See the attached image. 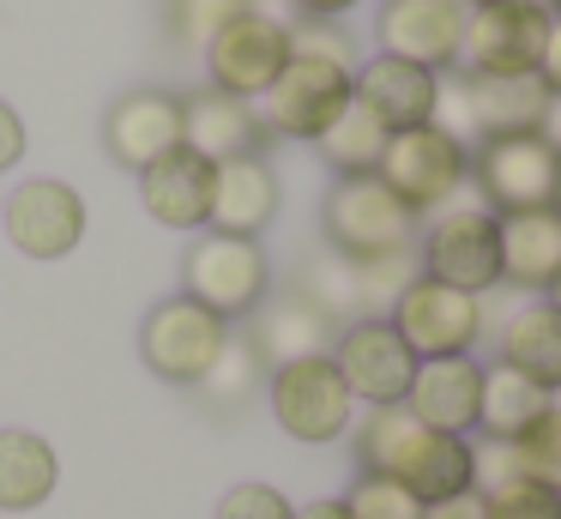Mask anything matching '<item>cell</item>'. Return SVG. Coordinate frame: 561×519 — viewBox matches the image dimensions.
Masks as SVG:
<instances>
[{
	"instance_id": "1",
	"label": "cell",
	"mask_w": 561,
	"mask_h": 519,
	"mask_svg": "<svg viewBox=\"0 0 561 519\" xmlns=\"http://www.w3.org/2000/svg\"><path fill=\"white\" fill-rule=\"evenodd\" d=\"M356 471L392 477L416 501H447L471 489V435H440L404 405H368L356 422Z\"/></svg>"
},
{
	"instance_id": "2",
	"label": "cell",
	"mask_w": 561,
	"mask_h": 519,
	"mask_svg": "<svg viewBox=\"0 0 561 519\" xmlns=\"http://www.w3.org/2000/svg\"><path fill=\"white\" fill-rule=\"evenodd\" d=\"M320 229H327L332 253H344V260H375V253L416 248L423 217L380 176H339L327 188V205H320Z\"/></svg>"
},
{
	"instance_id": "3",
	"label": "cell",
	"mask_w": 561,
	"mask_h": 519,
	"mask_svg": "<svg viewBox=\"0 0 561 519\" xmlns=\"http://www.w3.org/2000/svg\"><path fill=\"white\" fill-rule=\"evenodd\" d=\"M416 260L428 278L453 290L489 296L501 290V224L483 200H447L440 212H428V224L416 229Z\"/></svg>"
},
{
	"instance_id": "4",
	"label": "cell",
	"mask_w": 561,
	"mask_h": 519,
	"mask_svg": "<svg viewBox=\"0 0 561 519\" xmlns=\"http://www.w3.org/2000/svg\"><path fill=\"white\" fill-rule=\"evenodd\" d=\"M182 296L211 308L218 320H248L260 302L272 296V260L254 236H224L206 229L194 248L182 253Z\"/></svg>"
},
{
	"instance_id": "5",
	"label": "cell",
	"mask_w": 561,
	"mask_h": 519,
	"mask_svg": "<svg viewBox=\"0 0 561 519\" xmlns=\"http://www.w3.org/2000/svg\"><path fill=\"white\" fill-rule=\"evenodd\" d=\"M236 326L218 320L211 308H199L194 296H163L158 308L146 314V326H139V357H146V369L158 374V381L170 386H199L211 374V362L224 357V345H230Z\"/></svg>"
},
{
	"instance_id": "6",
	"label": "cell",
	"mask_w": 561,
	"mask_h": 519,
	"mask_svg": "<svg viewBox=\"0 0 561 519\" xmlns=\"http://www.w3.org/2000/svg\"><path fill=\"white\" fill-rule=\"evenodd\" d=\"M561 151L543 133H501V139L471 145V188L489 212H543L556 205Z\"/></svg>"
},
{
	"instance_id": "7",
	"label": "cell",
	"mask_w": 561,
	"mask_h": 519,
	"mask_svg": "<svg viewBox=\"0 0 561 519\" xmlns=\"http://www.w3.org/2000/svg\"><path fill=\"white\" fill-rule=\"evenodd\" d=\"M351 79H356V72L332 67V60L290 55V60H284V72L266 84V97H254L260 133H266V139H308V145H314L320 133L344 115V103L356 97Z\"/></svg>"
},
{
	"instance_id": "8",
	"label": "cell",
	"mask_w": 561,
	"mask_h": 519,
	"mask_svg": "<svg viewBox=\"0 0 561 519\" xmlns=\"http://www.w3.org/2000/svg\"><path fill=\"white\" fill-rule=\"evenodd\" d=\"M375 176L387 181L416 217H428V212H440L447 200L465 193V181H471V151H465L453 133H440L435 121H423V127L392 133Z\"/></svg>"
},
{
	"instance_id": "9",
	"label": "cell",
	"mask_w": 561,
	"mask_h": 519,
	"mask_svg": "<svg viewBox=\"0 0 561 519\" xmlns=\"http://www.w3.org/2000/svg\"><path fill=\"white\" fill-rule=\"evenodd\" d=\"M266 398H272L278 429L308 441V447L339 441L356 422V398L344 386V374L332 369V350L327 357H302V362H284V369H266Z\"/></svg>"
},
{
	"instance_id": "10",
	"label": "cell",
	"mask_w": 561,
	"mask_h": 519,
	"mask_svg": "<svg viewBox=\"0 0 561 519\" xmlns=\"http://www.w3.org/2000/svg\"><path fill=\"white\" fill-rule=\"evenodd\" d=\"M387 320H392V332L411 345L416 362H428V357H471L477 338L489 332V302L423 272L399 302H392Z\"/></svg>"
},
{
	"instance_id": "11",
	"label": "cell",
	"mask_w": 561,
	"mask_h": 519,
	"mask_svg": "<svg viewBox=\"0 0 561 519\" xmlns=\"http://www.w3.org/2000/svg\"><path fill=\"white\" fill-rule=\"evenodd\" d=\"M556 12L543 0H489L465 12V43H459V72L507 79V72H537L549 43Z\"/></svg>"
},
{
	"instance_id": "12",
	"label": "cell",
	"mask_w": 561,
	"mask_h": 519,
	"mask_svg": "<svg viewBox=\"0 0 561 519\" xmlns=\"http://www.w3.org/2000/svg\"><path fill=\"white\" fill-rule=\"evenodd\" d=\"M0 224H7V241L25 260H67L85 241V200L67 181L37 176L19 181V193L0 200Z\"/></svg>"
},
{
	"instance_id": "13",
	"label": "cell",
	"mask_w": 561,
	"mask_h": 519,
	"mask_svg": "<svg viewBox=\"0 0 561 519\" xmlns=\"http://www.w3.org/2000/svg\"><path fill=\"white\" fill-rule=\"evenodd\" d=\"M284 60H290V31L260 19V12H236V19H224L206 43V72H211L206 84L254 103V97H266V84L284 72Z\"/></svg>"
},
{
	"instance_id": "14",
	"label": "cell",
	"mask_w": 561,
	"mask_h": 519,
	"mask_svg": "<svg viewBox=\"0 0 561 519\" xmlns=\"http://www.w3.org/2000/svg\"><path fill=\"white\" fill-rule=\"evenodd\" d=\"M332 369L344 374L356 405H404L416 357H411V345L392 332V320H351L332 338Z\"/></svg>"
},
{
	"instance_id": "15",
	"label": "cell",
	"mask_w": 561,
	"mask_h": 519,
	"mask_svg": "<svg viewBox=\"0 0 561 519\" xmlns=\"http://www.w3.org/2000/svg\"><path fill=\"white\" fill-rule=\"evenodd\" d=\"M380 55L411 60L428 72H453L459 67V43H465V7L459 0H380Z\"/></svg>"
},
{
	"instance_id": "16",
	"label": "cell",
	"mask_w": 561,
	"mask_h": 519,
	"mask_svg": "<svg viewBox=\"0 0 561 519\" xmlns=\"http://www.w3.org/2000/svg\"><path fill=\"white\" fill-rule=\"evenodd\" d=\"M175 145H182V97L175 91H127L103 115V151L134 176Z\"/></svg>"
},
{
	"instance_id": "17",
	"label": "cell",
	"mask_w": 561,
	"mask_h": 519,
	"mask_svg": "<svg viewBox=\"0 0 561 519\" xmlns=\"http://www.w3.org/2000/svg\"><path fill=\"white\" fill-rule=\"evenodd\" d=\"M211 181H218V163H206L199 151L175 145L158 163L139 169V200H146V212L163 229H206L211 224Z\"/></svg>"
},
{
	"instance_id": "18",
	"label": "cell",
	"mask_w": 561,
	"mask_h": 519,
	"mask_svg": "<svg viewBox=\"0 0 561 519\" xmlns=\"http://www.w3.org/2000/svg\"><path fill=\"white\" fill-rule=\"evenodd\" d=\"M477 405H483V362L477 357H428L416 362L404 410L423 417L440 435H471L477 429Z\"/></svg>"
},
{
	"instance_id": "19",
	"label": "cell",
	"mask_w": 561,
	"mask_h": 519,
	"mask_svg": "<svg viewBox=\"0 0 561 519\" xmlns=\"http://www.w3.org/2000/svg\"><path fill=\"white\" fill-rule=\"evenodd\" d=\"M351 91H356V103H363L387 133H404V127L435 121L440 72L411 67V60H392V55H375V60H363V67H356Z\"/></svg>"
},
{
	"instance_id": "20",
	"label": "cell",
	"mask_w": 561,
	"mask_h": 519,
	"mask_svg": "<svg viewBox=\"0 0 561 519\" xmlns=\"http://www.w3.org/2000/svg\"><path fill=\"white\" fill-rule=\"evenodd\" d=\"M182 145L199 151L206 163H230L242 151H260L266 133H260L254 103L218 91V84H199L194 97H182Z\"/></svg>"
},
{
	"instance_id": "21",
	"label": "cell",
	"mask_w": 561,
	"mask_h": 519,
	"mask_svg": "<svg viewBox=\"0 0 561 519\" xmlns=\"http://www.w3.org/2000/svg\"><path fill=\"white\" fill-rule=\"evenodd\" d=\"M501 362L537 381L543 393H561V308L549 296H519L495 326Z\"/></svg>"
},
{
	"instance_id": "22",
	"label": "cell",
	"mask_w": 561,
	"mask_h": 519,
	"mask_svg": "<svg viewBox=\"0 0 561 519\" xmlns=\"http://www.w3.org/2000/svg\"><path fill=\"white\" fill-rule=\"evenodd\" d=\"M278 217V169L266 163V151H242L230 163H218V181H211V224L224 236H254Z\"/></svg>"
},
{
	"instance_id": "23",
	"label": "cell",
	"mask_w": 561,
	"mask_h": 519,
	"mask_svg": "<svg viewBox=\"0 0 561 519\" xmlns=\"http://www.w3.org/2000/svg\"><path fill=\"white\" fill-rule=\"evenodd\" d=\"M248 338H254L266 369H284V362H302V357H327L339 326H332L302 290H278V296H266L254 308V332Z\"/></svg>"
},
{
	"instance_id": "24",
	"label": "cell",
	"mask_w": 561,
	"mask_h": 519,
	"mask_svg": "<svg viewBox=\"0 0 561 519\" xmlns=\"http://www.w3.org/2000/svg\"><path fill=\"white\" fill-rule=\"evenodd\" d=\"M501 284L507 290H537L543 296L561 272V212H501Z\"/></svg>"
},
{
	"instance_id": "25",
	"label": "cell",
	"mask_w": 561,
	"mask_h": 519,
	"mask_svg": "<svg viewBox=\"0 0 561 519\" xmlns=\"http://www.w3.org/2000/svg\"><path fill=\"white\" fill-rule=\"evenodd\" d=\"M465 91H471V121H477V145L501 139V133H537L549 109V84L537 72H507V79H483V72H465Z\"/></svg>"
},
{
	"instance_id": "26",
	"label": "cell",
	"mask_w": 561,
	"mask_h": 519,
	"mask_svg": "<svg viewBox=\"0 0 561 519\" xmlns=\"http://www.w3.org/2000/svg\"><path fill=\"white\" fill-rule=\"evenodd\" d=\"M61 483V459L43 435L31 429H0V514H31L43 507Z\"/></svg>"
},
{
	"instance_id": "27",
	"label": "cell",
	"mask_w": 561,
	"mask_h": 519,
	"mask_svg": "<svg viewBox=\"0 0 561 519\" xmlns=\"http://www.w3.org/2000/svg\"><path fill=\"white\" fill-rule=\"evenodd\" d=\"M556 405V393H543L537 381H525L507 362H483V405H477V435H495V441H513L531 417Z\"/></svg>"
},
{
	"instance_id": "28",
	"label": "cell",
	"mask_w": 561,
	"mask_h": 519,
	"mask_svg": "<svg viewBox=\"0 0 561 519\" xmlns=\"http://www.w3.org/2000/svg\"><path fill=\"white\" fill-rule=\"evenodd\" d=\"M387 139H392V133L380 127V121L351 97V103H344V115L314 139V151L332 163V176H375V169H380V151H387Z\"/></svg>"
},
{
	"instance_id": "29",
	"label": "cell",
	"mask_w": 561,
	"mask_h": 519,
	"mask_svg": "<svg viewBox=\"0 0 561 519\" xmlns=\"http://www.w3.org/2000/svg\"><path fill=\"white\" fill-rule=\"evenodd\" d=\"M290 290H302L308 302H314L320 314H327L332 326H351V320H363V302H356V266L344 260V253H314V260L296 272V284Z\"/></svg>"
},
{
	"instance_id": "30",
	"label": "cell",
	"mask_w": 561,
	"mask_h": 519,
	"mask_svg": "<svg viewBox=\"0 0 561 519\" xmlns=\"http://www.w3.org/2000/svg\"><path fill=\"white\" fill-rule=\"evenodd\" d=\"M356 266V302H363V320H387L392 302L423 278V260L416 248H399V253H375V260H351Z\"/></svg>"
},
{
	"instance_id": "31",
	"label": "cell",
	"mask_w": 561,
	"mask_h": 519,
	"mask_svg": "<svg viewBox=\"0 0 561 519\" xmlns=\"http://www.w3.org/2000/svg\"><path fill=\"white\" fill-rule=\"evenodd\" d=\"M260 374H266V362H260L254 338L230 332V345H224V357L211 362V374L199 381V393H206L211 405H242V398L260 386Z\"/></svg>"
},
{
	"instance_id": "32",
	"label": "cell",
	"mask_w": 561,
	"mask_h": 519,
	"mask_svg": "<svg viewBox=\"0 0 561 519\" xmlns=\"http://www.w3.org/2000/svg\"><path fill=\"white\" fill-rule=\"evenodd\" d=\"M513 453H519V471L531 483L561 489V405H549L543 417L525 422V429L513 435Z\"/></svg>"
},
{
	"instance_id": "33",
	"label": "cell",
	"mask_w": 561,
	"mask_h": 519,
	"mask_svg": "<svg viewBox=\"0 0 561 519\" xmlns=\"http://www.w3.org/2000/svg\"><path fill=\"white\" fill-rule=\"evenodd\" d=\"M344 507H351V519H423L428 507L416 501L404 483L392 477H375V471H356L351 495H344Z\"/></svg>"
},
{
	"instance_id": "34",
	"label": "cell",
	"mask_w": 561,
	"mask_h": 519,
	"mask_svg": "<svg viewBox=\"0 0 561 519\" xmlns=\"http://www.w3.org/2000/svg\"><path fill=\"white\" fill-rule=\"evenodd\" d=\"M290 55H308V60H332V67L356 72V36L344 31L339 19H296L290 24Z\"/></svg>"
},
{
	"instance_id": "35",
	"label": "cell",
	"mask_w": 561,
	"mask_h": 519,
	"mask_svg": "<svg viewBox=\"0 0 561 519\" xmlns=\"http://www.w3.org/2000/svg\"><path fill=\"white\" fill-rule=\"evenodd\" d=\"M489 519H561V489L519 477V483L489 495Z\"/></svg>"
},
{
	"instance_id": "36",
	"label": "cell",
	"mask_w": 561,
	"mask_h": 519,
	"mask_svg": "<svg viewBox=\"0 0 561 519\" xmlns=\"http://www.w3.org/2000/svg\"><path fill=\"white\" fill-rule=\"evenodd\" d=\"M218 519H296V507L278 483H236V489H224Z\"/></svg>"
},
{
	"instance_id": "37",
	"label": "cell",
	"mask_w": 561,
	"mask_h": 519,
	"mask_svg": "<svg viewBox=\"0 0 561 519\" xmlns=\"http://www.w3.org/2000/svg\"><path fill=\"white\" fill-rule=\"evenodd\" d=\"M236 12H242V0H170L175 36H182V43H194V48H206L211 31H218L224 19H236Z\"/></svg>"
},
{
	"instance_id": "38",
	"label": "cell",
	"mask_w": 561,
	"mask_h": 519,
	"mask_svg": "<svg viewBox=\"0 0 561 519\" xmlns=\"http://www.w3.org/2000/svg\"><path fill=\"white\" fill-rule=\"evenodd\" d=\"M423 519H489V495L483 489H459L447 501H428Z\"/></svg>"
},
{
	"instance_id": "39",
	"label": "cell",
	"mask_w": 561,
	"mask_h": 519,
	"mask_svg": "<svg viewBox=\"0 0 561 519\" xmlns=\"http://www.w3.org/2000/svg\"><path fill=\"white\" fill-rule=\"evenodd\" d=\"M25 157V121H19V109L0 97V176Z\"/></svg>"
},
{
	"instance_id": "40",
	"label": "cell",
	"mask_w": 561,
	"mask_h": 519,
	"mask_svg": "<svg viewBox=\"0 0 561 519\" xmlns=\"http://www.w3.org/2000/svg\"><path fill=\"white\" fill-rule=\"evenodd\" d=\"M537 79L549 84V97H561V12L549 19V43H543V60H537Z\"/></svg>"
},
{
	"instance_id": "41",
	"label": "cell",
	"mask_w": 561,
	"mask_h": 519,
	"mask_svg": "<svg viewBox=\"0 0 561 519\" xmlns=\"http://www.w3.org/2000/svg\"><path fill=\"white\" fill-rule=\"evenodd\" d=\"M351 7H356V0H296V12H302V19H344Z\"/></svg>"
},
{
	"instance_id": "42",
	"label": "cell",
	"mask_w": 561,
	"mask_h": 519,
	"mask_svg": "<svg viewBox=\"0 0 561 519\" xmlns=\"http://www.w3.org/2000/svg\"><path fill=\"white\" fill-rule=\"evenodd\" d=\"M296 519H351V507L344 501H308V507H296Z\"/></svg>"
},
{
	"instance_id": "43",
	"label": "cell",
	"mask_w": 561,
	"mask_h": 519,
	"mask_svg": "<svg viewBox=\"0 0 561 519\" xmlns=\"http://www.w3.org/2000/svg\"><path fill=\"white\" fill-rule=\"evenodd\" d=\"M537 133H543V139L561 151V97H549V109H543V127H537Z\"/></svg>"
},
{
	"instance_id": "44",
	"label": "cell",
	"mask_w": 561,
	"mask_h": 519,
	"mask_svg": "<svg viewBox=\"0 0 561 519\" xmlns=\"http://www.w3.org/2000/svg\"><path fill=\"white\" fill-rule=\"evenodd\" d=\"M543 296H549V302H556V308H561V272H556V284H549Z\"/></svg>"
},
{
	"instance_id": "45",
	"label": "cell",
	"mask_w": 561,
	"mask_h": 519,
	"mask_svg": "<svg viewBox=\"0 0 561 519\" xmlns=\"http://www.w3.org/2000/svg\"><path fill=\"white\" fill-rule=\"evenodd\" d=\"M459 7H465V12H471V7H489V0H459Z\"/></svg>"
},
{
	"instance_id": "46",
	"label": "cell",
	"mask_w": 561,
	"mask_h": 519,
	"mask_svg": "<svg viewBox=\"0 0 561 519\" xmlns=\"http://www.w3.org/2000/svg\"><path fill=\"white\" fill-rule=\"evenodd\" d=\"M543 7H549V12H561V0H543Z\"/></svg>"
}]
</instances>
